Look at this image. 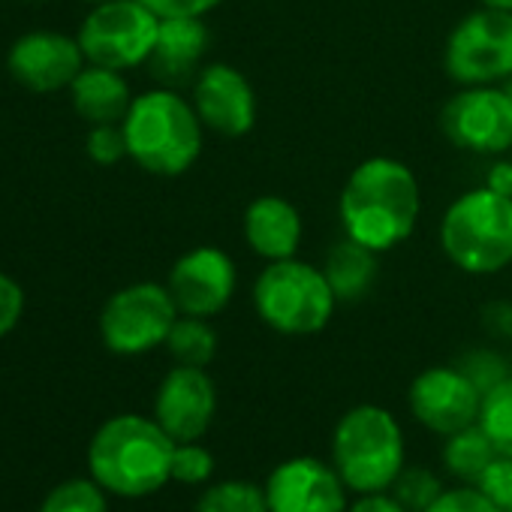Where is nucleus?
<instances>
[{"instance_id": "obj_16", "label": "nucleus", "mask_w": 512, "mask_h": 512, "mask_svg": "<svg viewBox=\"0 0 512 512\" xmlns=\"http://www.w3.org/2000/svg\"><path fill=\"white\" fill-rule=\"evenodd\" d=\"M193 109L211 133L244 136L256 121V97L250 82L229 64L202 67L193 82Z\"/></svg>"}, {"instance_id": "obj_28", "label": "nucleus", "mask_w": 512, "mask_h": 512, "mask_svg": "<svg viewBox=\"0 0 512 512\" xmlns=\"http://www.w3.org/2000/svg\"><path fill=\"white\" fill-rule=\"evenodd\" d=\"M214 473V455L199 446V440L190 443H175L172 452V482L181 485H202Z\"/></svg>"}, {"instance_id": "obj_31", "label": "nucleus", "mask_w": 512, "mask_h": 512, "mask_svg": "<svg viewBox=\"0 0 512 512\" xmlns=\"http://www.w3.org/2000/svg\"><path fill=\"white\" fill-rule=\"evenodd\" d=\"M425 512H503L497 509L479 488L473 485H464V488H452V491H443L437 497V503Z\"/></svg>"}, {"instance_id": "obj_3", "label": "nucleus", "mask_w": 512, "mask_h": 512, "mask_svg": "<svg viewBox=\"0 0 512 512\" xmlns=\"http://www.w3.org/2000/svg\"><path fill=\"white\" fill-rule=\"evenodd\" d=\"M124 124L127 154L151 175L175 178L187 172L202 151V121L172 88H157L133 100Z\"/></svg>"}, {"instance_id": "obj_15", "label": "nucleus", "mask_w": 512, "mask_h": 512, "mask_svg": "<svg viewBox=\"0 0 512 512\" xmlns=\"http://www.w3.org/2000/svg\"><path fill=\"white\" fill-rule=\"evenodd\" d=\"M217 413V389L205 368L175 365L154 395V419L175 443L199 440Z\"/></svg>"}, {"instance_id": "obj_20", "label": "nucleus", "mask_w": 512, "mask_h": 512, "mask_svg": "<svg viewBox=\"0 0 512 512\" xmlns=\"http://www.w3.org/2000/svg\"><path fill=\"white\" fill-rule=\"evenodd\" d=\"M323 275L338 302H359L371 293L377 281V250L347 235L326 253Z\"/></svg>"}, {"instance_id": "obj_8", "label": "nucleus", "mask_w": 512, "mask_h": 512, "mask_svg": "<svg viewBox=\"0 0 512 512\" xmlns=\"http://www.w3.org/2000/svg\"><path fill=\"white\" fill-rule=\"evenodd\" d=\"M446 73L461 88L503 85L512 76V13L482 7L446 40Z\"/></svg>"}, {"instance_id": "obj_32", "label": "nucleus", "mask_w": 512, "mask_h": 512, "mask_svg": "<svg viewBox=\"0 0 512 512\" xmlns=\"http://www.w3.org/2000/svg\"><path fill=\"white\" fill-rule=\"evenodd\" d=\"M25 314V293L22 287L0 272V338H7Z\"/></svg>"}, {"instance_id": "obj_25", "label": "nucleus", "mask_w": 512, "mask_h": 512, "mask_svg": "<svg viewBox=\"0 0 512 512\" xmlns=\"http://www.w3.org/2000/svg\"><path fill=\"white\" fill-rule=\"evenodd\" d=\"M398 503L407 509V512H425L437 503V497L446 491L440 476L425 467V464H404V470L398 473V479L392 482L389 488Z\"/></svg>"}, {"instance_id": "obj_12", "label": "nucleus", "mask_w": 512, "mask_h": 512, "mask_svg": "<svg viewBox=\"0 0 512 512\" xmlns=\"http://www.w3.org/2000/svg\"><path fill=\"white\" fill-rule=\"evenodd\" d=\"M238 272L235 263L217 247H193L169 272V293L178 314L187 317H214L235 296Z\"/></svg>"}, {"instance_id": "obj_9", "label": "nucleus", "mask_w": 512, "mask_h": 512, "mask_svg": "<svg viewBox=\"0 0 512 512\" xmlns=\"http://www.w3.org/2000/svg\"><path fill=\"white\" fill-rule=\"evenodd\" d=\"M175 320L178 308L169 287L148 281L130 284L103 305L100 338L118 356H142L166 344Z\"/></svg>"}, {"instance_id": "obj_24", "label": "nucleus", "mask_w": 512, "mask_h": 512, "mask_svg": "<svg viewBox=\"0 0 512 512\" xmlns=\"http://www.w3.org/2000/svg\"><path fill=\"white\" fill-rule=\"evenodd\" d=\"M109 491L91 476H79V479H64L61 485H55L37 512H109Z\"/></svg>"}, {"instance_id": "obj_33", "label": "nucleus", "mask_w": 512, "mask_h": 512, "mask_svg": "<svg viewBox=\"0 0 512 512\" xmlns=\"http://www.w3.org/2000/svg\"><path fill=\"white\" fill-rule=\"evenodd\" d=\"M157 19H202L223 0H142Z\"/></svg>"}, {"instance_id": "obj_13", "label": "nucleus", "mask_w": 512, "mask_h": 512, "mask_svg": "<svg viewBox=\"0 0 512 512\" xmlns=\"http://www.w3.org/2000/svg\"><path fill=\"white\" fill-rule=\"evenodd\" d=\"M482 392L455 368L437 365L422 371L410 386V413L434 434H455L479 422Z\"/></svg>"}, {"instance_id": "obj_14", "label": "nucleus", "mask_w": 512, "mask_h": 512, "mask_svg": "<svg viewBox=\"0 0 512 512\" xmlns=\"http://www.w3.org/2000/svg\"><path fill=\"white\" fill-rule=\"evenodd\" d=\"M85 61L88 58L76 37L31 31L13 43L7 55V70L22 88L34 94H55L76 82V76L85 70Z\"/></svg>"}, {"instance_id": "obj_35", "label": "nucleus", "mask_w": 512, "mask_h": 512, "mask_svg": "<svg viewBox=\"0 0 512 512\" xmlns=\"http://www.w3.org/2000/svg\"><path fill=\"white\" fill-rule=\"evenodd\" d=\"M347 512H407L392 491H374V494H359L356 503L347 506Z\"/></svg>"}, {"instance_id": "obj_29", "label": "nucleus", "mask_w": 512, "mask_h": 512, "mask_svg": "<svg viewBox=\"0 0 512 512\" xmlns=\"http://www.w3.org/2000/svg\"><path fill=\"white\" fill-rule=\"evenodd\" d=\"M473 488H479L497 509L512 512V458L509 455H497L482 470V476L476 479Z\"/></svg>"}, {"instance_id": "obj_26", "label": "nucleus", "mask_w": 512, "mask_h": 512, "mask_svg": "<svg viewBox=\"0 0 512 512\" xmlns=\"http://www.w3.org/2000/svg\"><path fill=\"white\" fill-rule=\"evenodd\" d=\"M479 425L491 437L497 452L512 458V377L482 398Z\"/></svg>"}, {"instance_id": "obj_4", "label": "nucleus", "mask_w": 512, "mask_h": 512, "mask_svg": "<svg viewBox=\"0 0 512 512\" xmlns=\"http://www.w3.org/2000/svg\"><path fill=\"white\" fill-rule=\"evenodd\" d=\"M440 244L455 269L497 275L512 263V196L491 187L458 196L443 214Z\"/></svg>"}, {"instance_id": "obj_22", "label": "nucleus", "mask_w": 512, "mask_h": 512, "mask_svg": "<svg viewBox=\"0 0 512 512\" xmlns=\"http://www.w3.org/2000/svg\"><path fill=\"white\" fill-rule=\"evenodd\" d=\"M169 356L175 365H190V368H208L214 353H217V332L208 326L205 317H187L178 314L166 344Z\"/></svg>"}, {"instance_id": "obj_34", "label": "nucleus", "mask_w": 512, "mask_h": 512, "mask_svg": "<svg viewBox=\"0 0 512 512\" xmlns=\"http://www.w3.org/2000/svg\"><path fill=\"white\" fill-rule=\"evenodd\" d=\"M482 326L494 338H512V302H491L482 311Z\"/></svg>"}, {"instance_id": "obj_7", "label": "nucleus", "mask_w": 512, "mask_h": 512, "mask_svg": "<svg viewBox=\"0 0 512 512\" xmlns=\"http://www.w3.org/2000/svg\"><path fill=\"white\" fill-rule=\"evenodd\" d=\"M157 31L160 19L142 0H109V4H97L85 16L76 40L88 64L124 73L139 64H148L151 49L157 43Z\"/></svg>"}, {"instance_id": "obj_38", "label": "nucleus", "mask_w": 512, "mask_h": 512, "mask_svg": "<svg viewBox=\"0 0 512 512\" xmlns=\"http://www.w3.org/2000/svg\"><path fill=\"white\" fill-rule=\"evenodd\" d=\"M503 91H506V94H509V100H512V76H509V79L503 82Z\"/></svg>"}, {"instance_id": "obj_39", "label": "nucleus", "mask_w": 512, "mask_h": 512, "mask_svg": "<svg viewBox=\"0 0 512 512\" xmlns=\"http://www.w3.org/2000/svg\"><path fill=\"white\" fill-rule=\"evenodd\" d=\"M88 4H94V7H97V4H109V0H88Z\"/></svg>"}, {"instance_id": "obj_6", "label": "nucleus", "mask_w": 512, "mask_h": 512, "mask_svg": "<svg viewBox=\"0 0 512 512\" xmlns=\"http://www.w3.org/2000/svg\"><path fill=\"white\" fill-rule=\"evenodd\" d=\"M335 293L311 263L296 256L269 263L253 284V308L260 320L281 335H317L335 314Z\"/></svg>"}, {"instance_id": "obj_19", "label": "nucleus", "mask_w": 512, "mask_h": 512, "mask_svg": "<svg viewBox=\"0 0 512 512\" xmlns=\"http://www.w3.org/2000/svg\"><path fill=\"white\" fill-rule=\"evenodd\" d=\"M70 94H73V106L79 118L88 121L91 127L121 124L133 106L130 85L124 82V76L118 70L97 67V64H88L76 76V82L70 85Z\"/></svg>"}, {"instance_id": "obj_10", "label": "nucleus", "mask_w": 512, "mask_h": 512, "mask_svg": "<svg viewBox=\"0 0 512 512\" xmlns=\"http://www.w3.org/2000/svg\"><path fill=\"white\" fill-rule=\"evenodd\" d=\"M440 127L455 148L497 157L512 151V100L503 85H470L449 97Z\"/></svg>"}, {"instance_id": "obj_1", "label": "nucleus", "mask_w": 512, "mask_h": 512, "mask_svg": "<svg viewBox=\"0 0 512 512\" xmlns=\"http://www.w3.org/2000/svg\"><path fill=\"white\" fill-rule=\"evenodd\" d=\"M416 175L392 157L359 163L341 190V220L350 238L383 253L401 244L419 220Z\"/></svg>"}, {"instance_id": "obj_11", "label": "nucleus", "mask_w": 512, "mask_h": 512, "mask_svg": "<svg viewBox=\"0 0 512 512\" xmlns=\"http://www.w3.org/2000/svg\"><path fill=\"white\" fill-rule=\"evenodd\" d=\"M269 512H347V482L335 470L311 455L278 464L266 479Z\"/></svg>"}, {"instance_id": "obj_27", "label": "nucleus", "mask_w": 512, "mask_h": 512, "mask_svg": "<svg viewBox=\"0 0 512 512\" xmlns=\"http://www.w3.org/2000/svg\"><path fill=\"white\" fill-rule=\"evenodd\" d=\"M455 368L482 392V398L491 389H497L503 380L512 377V359L503 356L500 350H491V347H476V350L461 353V359L455 362Z\"/></svg>"}, {"instance_id": "obj_37", "label": "nucleus", "mask_w": 512, "mask_h": 512, "mask_svg": "<svg viewBox=\"0 0 512 512\" xmlns=\"http://www.w3.org/2000/svg\"><path fill=\"white\" fill-rule=\"evenodd\" d=\"M482 7H491V10H506V13H512V0H482Z\"/></svg>"}, {"instance_id": "obj_17", "label": "nucleus", "mask_w": 512, "mask_h": 512, "mask_svg": "<svg viewBox=\"0 0 512 512\" xmlns=\"http://www.w3.org/2000/svg\"><path fill=\"white\" fill-rule=\"evenodd\" d=\"M208 43L211 37L202 19H160L157 43L148 58L151 76L160 82V88L172 91L196 82Z\"/></svg>"}, {"instance_id": "obj_30", "label": "nucleus", "mask_w": 512, "mask_h": 512, "mask_svg": "<svg viewBox=\"0 0 512 512\" xmlns=\"http://www.w3.org/2000/svg\"><path fill=\"white\" fill-rule=\"evenodd\" d=\"M88 157L100 166H112L127 154V136H124V124H97L88 133Z\"/></svg>"}, {"instance_id": "obj_21", "label": "nucleus", "mask_w": 512, "mask_h": 512, "mask_svg": "<svg viewBox=\"0 0 512 512\" xmlns=\"http://www.w3.org/2000/svg\"><path fill=\"white\" fill-rule=\"evenodd\" d=\"M497 446L491 443V437L482 431V425H470V428H461L455 434L446 437V446H443V467L467 482V485H476V479L482 476V470L497 458Z\"/></svg>"}, {"instance_id": "obj_5", "label": "nucleus", "mask_w": 512, "mask_h": 512, "mask_svg": "<svg viewBox=\"0 0 512 512\" xmlns=\"http://www.w3.org/2000/svg\"><path fill=\"white\" fill-rule=\"evenodd\" d=\"M332 464L356 494L389 491L404 470V431L398 419L377 404L347 410L332 434Z\"/></svg>"}, {"instance_id": "obj_2", "label": "nucleus", "mask_w": 512, "mask_h": 512, "mask_svg": "<svg viewBox=\"0 0 512 512\" xmlns=\"http://www.w3.org/2000/svg\"><path fill=\"white\" fill-rule=\"evenodd\" d=\"M175 440L139 413L106 419L88 443V473L115 497H148L172 482Z\"/></svg>"}, {"instance_id": "obj_23", "label": "nucleus", "mask_w": 512, "mask_h": 512, "mask_svg": "<svg viewBox=\"0 0 512 512\" xmlns=\"http://www.w3.org/2000/svg\"><path fill=\"white\" fill-rule=\"evenodd\" d=\"M196 512H269L266 488L244 479L214 482L196 500Z\"/></svg>"}, {"instance_id": "obj_36", "label": "nucleus", "mask_w": 512, "mask_h": 512, "mask_svg": "<svg viewBox=\"0 0 512 512\" xmlns=\"http://www.w3.org/2000/svg\"><path fill=\"white\" fill-rule=\"evenodd\" d=\"M485 187H491V190H497V193H503V196H512V160H509V163H497V166L488 172Z\"/></svg>"}, {"instance_id": "obj_18", "label": "nucleus", "mask_w": 512, "mask_h": 512, "mask_svg": "<svg viewBox=\"0 0 512 512\" xmlns=\"http://www.w3.org/2000/svg\"><path fill=\"white\" fill-rule=\"evenodd\" d=\"M244 238L269 263L290 260L302 241V214L284 196H260L244 211Z\"/></svg>"}]
</instances>
